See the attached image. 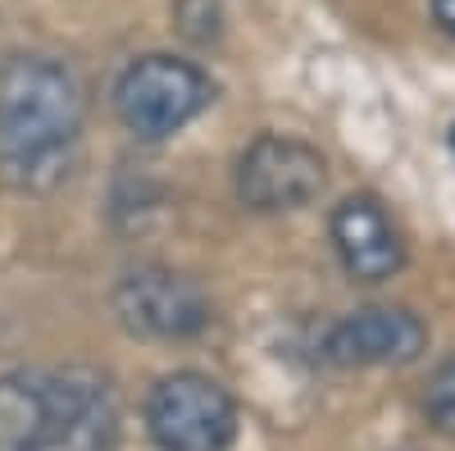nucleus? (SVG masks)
<instances>
[{"mask_svg":"<svg viewBox=\"0 0 455 451\" xmlns=\"http://www.w3.org/2000/svg\"><path fill=\"white\" fill-rule=\"evenodd\" d=\"M424 415L437 433L455 438V351L428 374V388H424Z\"/></svg>","mask_w":455,"mask_h":451,"instance_id":"nucleus-9","label":"nucleus"},{"mask_svg":"<svg viewBox=\"0 0 455 451\" xmlns=\"http://www.w3.org/2000/svg\"><path fill=\"white\" fill-rule=\"evenodd\" d=\"M114 315L124 319V328L141 337H196L210 324V296L201 292L196 278H187L164 265H141L128 270L114 287Z\"/></svg>","mask_w":455,"mask_h":451,"instance_id":"nucleus-6","label":"nucleus"},{"mask_svg":"<svg viewBox=\"0 0 455 451\" xmlns=\"http://www.w3.org/2000/svg\"><path fill=\"white\" fill-rule=\"evenodd\" d=\"M328 182V165L315 146L264 133L255 137L237 160V197L255 214H283L310 205Z\"/></svg>","mask_w":455,"mask_h":451,"instance_id":"nucleus-5","label":"nucleus"},{"mask_svg":"<svg viewBox=\"0 0 455 451\" xmlns=\"http://www.w3.org/2000/svg\"><path fill=\"white\" fill-rule=\"evenodd\" d=\"M451 150H455V124H451Z\"/></svg>","mask_w":455,"mask_h":451,"instance_id":"nucleus-11","label":"nucleus"},{"mask_svg":"<svg viewBox=\"0 0 455 451\" xmlns=\"http://www.w3.org/2000/svg\"><path fill=\"white\" fill-rule=\"evenodd\" d=\"M433 19H437L442 32L455 36V0H433Z\"/></svg>","mask_w":455,"mask_h":451,"instance_id":"nucleus-10","label":"nucleus"},{"mask_svg":"<svg viewBox=\"0 0 455 451\" xmlns=\"http://www.w3.org/2000/svg\"><path fill=\"white\" fill-rule=\"evenodd\" d=\"M109 406L92 369H19L0 379V451H105Z\"/></svg>","mask_w":455,"mask_h":451,"instance_id":"nucleus-2","label":"nucleus"},{"mask_svg":"<svg viewBox=\"0 0 455 451\" xmlns=\"http://www.w3.org/2000/svg\"><path fill=\"white\" fill-rule=\"evenodd\" d=\"M83 87L46 55H14L0 64V173L36 187L60 173L83 133Z\"/></svg>","mask_w":455,"mask_h":451,"instance_id":"nucleus-1","label":"nucleus"},{"mask_svg":"<svg viewBox=\"0 0 455 451\" xmlns=\"http://www.w3.org/2000/svg\"><path fill=\"white\" fill-rule=\"evenodd\" d=\"M428 347V328L405 306H364L341 315L328 337L323 356L341 369H373V365H410Z\"/></svg>","mask_w":455,"mask_h":451,"instance_id":"nucleus-7","label":"nucleus"},{"mask_svg":"<svg viewBox=\"0 0 455 451\" xmlns=\"http://www.w3.org/2000/svg\"><path fill=\"white\" fill-rule=\"evenodd\" d=\"M214 101V83L192 64L173 55H141L124 68L114 87V109L132 137L164 141L187 128Z\"/></svg>","mask_w":455,"mask_h":451,"instance_id":"nucleus-3","label":"nucleus"},{"mask_svg":"<svg viewBox=\"0 0 455 451\" xmlns=\"http://www.w3.org/2000/svg\"><path fill=\"white\" fill-rule=\"evenodd\" d=\"M328 229H332V246L341 255V265L360 283H383L405 265V242L373 197H347L332 210Z\"/></svg>","mask_w":455,"mask_h":451,"instance_id":"nucleus-8","label":"nucleus"},{"mask_svg":"<svg viewBox=\"0 0 455 451\" xmlns=\"http://www.w3.org/2000/svg\"><path fill=\"white\" fill-rule=\"evenodd\" d=\"M146 429L160 451H228L237 438V406L210 374L178 369L150 388Z\"/></svg>","mask_w":455,"mask_h":451,"instance_id":"nucleus-4","label":"nucleus"}]
</instances>
